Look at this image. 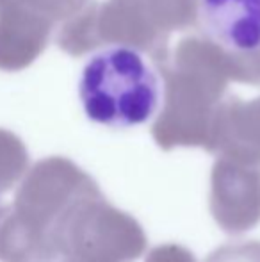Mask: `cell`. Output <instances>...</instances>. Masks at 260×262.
Masks as SVG:
<instances>
[{"mask_svg": "<svg viewBox=\"0 0 260 262\" xmlns=\"http://www.w3.org/2000/svg\"><path fill=\"white\" fill-rule=\"evenodd\" d=\"M164 79V105L152 125L162 150L201 146L225 98L230 80V50L208 36H187L157 64Z\"/></svg>", "mask_w": 260, "mask_h": 262, "instance_id": "obj_1", "label": "cell"}, {"mask_svg": "<svg viewBox=\"0 0 260 262\" xmlns=\"http://www.w3.org/2000/svg\"><path fill=\"white\" fill-rule=\"evenodd\" d=\"M196 21L198 0H87L63 21L57 45L73 57L104 45L132 47L159 64L170 55V36Z\"/></svg>", "mask_w": 260, "mask_h": 262, "instance_id": "obj_2", "label": "cell"}, {"mask_svg": "<svg viewBox=\"0 0 260 262\" xmlns=\"http://www.w3.org/2000/svg\"><path fill=\"white\" fill-rule=\"evenodd\" d=\"M79 95L87 118L107 127H134L159 105V77L132 47L114 45L82 70Z\"/></svg>", "mask_w": 260, "mask_h": 262, "instance_id": "obj_3", "label": "cell"}, {"mask_svg": "<svg viewBox=\"0 0 260 262\" xmlns=\"http://www.w3.org/2000/svg\"><path fill=\"white\" fill-rule=\"evenodd\" d=\"M52 243L64 259L132 262L146 250L141 225L111 205L100 193L79 200L52 232Z\"/></svg>", "mask_w": 260, "mask_h": 262, "instance_id": "obj_4", "label": "cell"}, {"mask_svg": "<svg viewBox=\"0 0 260 262\" xmlns=\"http://www.w3.org/2000/svg\"><path fill=\"white\" fill-rule=\"evenodd\" d=\"M94 193H100L98 184L75 162L49 157L32 166L11 207L25 227L52 243V232L64 214L79 200Z\"/></svg>", "mask_w": 260, "mask_h": 262, "instance_id": "obj_5", "label": "cell"}, {"mask_svg": "<svg viewBox=\"0 0 260 262\" xmlns=\"http://www.w3.org/2000/svg\"><path fill=\"white\" fill-rule=\"evenodd\" d=\"M210 212L228 234L260 223V166L218 157L210 175Z\"/></svg>", "mask_w": 260, "mask_h": 262, "instance_id": "obj_6", "label": "cell"}, {"mask_svg": "<svg viewBox=\"0 0 260 262\" xmlns=\"http://www.w3.org/2000/svg\"><path fill=\"white\" fill-rule=\"evenodd\" d=\"M205 150L219 157L260 166V97H226L218 105Z\"/></svg>", "mask_w": 260, "mask_h": 262, "instance_id": "obj_7", "label": "cell"}, {"mask_svg": "<svg viewBox=\"0 0 260 262\" xmlns=\"http://www.w3.org/2000/svg\"><path fill=\"white\" fill-rule=\"evenodd\" d=\"M54 21L21 0H0V70L20 72L49 45Z\"/></svg>", "mask_w": 260, "mask_h": 262, "instance_id": "obj_8", "label": "cell"}, {"mask_svg": "<svg viewBox=\"0 0 260 262\" xmlns=\"http://www.w3.org/2000/svg\"><path fill=\"white\" fill-rule=\"evenodd\" d=\"M198 20L225 49H260V0H198Z\"/></svg>", "mask_w": 260, "mask_h": 262, "instance_id": "obj_9", "label": "cell"}, {"mask_svg": "<svg viewBox=\"0 0 260 262\" xmlns=\"http://www.w3.org/2000/svg\"><path fill=\"white\" fill-rule=\"evenodd\" d=\"M0 262H63L52 243L21 223L11 205L0 207Z\"/></svg>", "mask_w": 260, "mask_h": 262, "instance_id": "obj_10", "label": "cell"}, {"mask_svg": "<svg viewBox=\"0 0 260 262\" xmlns=\"http://www.w3.org/2000/svg\"><path fill=\"white\" fill-rule=\"evenodd\" d=\"M29 166V154L16 134L0 128V196L13 189Z\"/></svg>", "mask_w": 260, "mask_h": 262, "instance_id": "obj_11", "label": "cell"}, {"mask_svg": "<svg viewBox=\"0 0 260 262\" xmlns=\"http://www.w3.org/2000/svg\"><path fill=\"white\" fill-rule=\"evenodd\" d=\"M205 262H260V241L221 246L212 252Z\"/></svg>", "mask_w": 260, "mask_h": 262, "instance_id": "obj_12", "label": "cell"}, {"mask_svg": "<svg viewBox=\"0 0 260 262\" xmlns=\"http://www.w3.org/2000/svg\"><path fill=\"white\" fill-rule=\"evenodd\" d=\"M21 2L56 24L77 13L87 0H21Z\"/></svg>", "mask_w": 260, "mask_h": 262, "instance_id": "obj_13", "label": "cell"}, {"mask_svg": "<svg viewBox=\"0 0 260 262\" xmlns=\"http://www.w3.org/2000/svg\"><path fill=\"white\" fill-rule=\"evenodd\" d=\"M146 262H196L193 253L178 245L157 246L146 257Z\"/></svg>", "mask_w": 260, "mask_h": 262, "instance_id": "obj_14", "label": "cell"}, {"mask_svg": "<svg viewBox=\"0 0 260 262\" xmlns=\"http://www.w3.org/2000/svg\"><path fill=\"white\" fill-rule=\"evenodd\" d=\"M63 262H93V260H79V259H64Z\"/></svg>", "mask_w": 260, "mask_h": 262, "instance_id": "obj_15", "label": "cell"}]
</instances>
